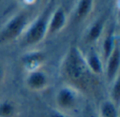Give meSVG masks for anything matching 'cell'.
<instances>
[{"instance_id": "11", "label": "cell", "mask_w": 120, "mask_h": 117, "mask_svg": "<svg viewBox=\"0 0 120 117\" xmlns=\"http://www.w3.org/2000/svg\"><path fill=\"white\" fill-rule=\"evenodd\" d=\"M95 8V0H78L74 10V19L76 22H82L91 17Z\"/></svg>"}, {"instance_id": "10", "label": "cell", "mask_w": 120, "mask_h": 117, "mask_svg": "<svg viewBox=\"0 0 120 117\" xmlns=\"http://www.w3.org/2000/svg\"><path fill=\"white\" fill-rule=\"evenodd\" d=\"M84 59L87 64V68L94 75L97 77L103 75L104 62L102 60L100 53H98L95 49H91L86 52V54H84Z\"/></svg>"}, {"instance_id": "3", "label": "cell", "mask_w": 120, "mask_h": 117, "mask_svg": "<svg viewBox=\"0 0 120 117\" xmlns=\"http://www.w3.org/2000/svg\"><path fill=\"white\" fill-rule=\"evenodd\" d=\"M80 96L81 93L78 92L76 89L72 88L68 84L62 86L61 88L57 90L56 94H55L54 102L56 111L62 114L72 113V112L76 111L77 108L79 107Z\"/></svg>"}, {"instance_id": "12", "label": "cell", "mask_w": 120, "mask_h": 117, "mask_svg": "<svg viewBox=\"0 0 120 117\" xmlns=\"http://www.w3.org/2000/svg\"><path fill=\"white\" fill-rule=\"evenodd\" d=\"M20 105L15 99L4 98L0 100V117H19Z\"/></svg>"}, {"instance_id": "13", "label": "cell", "mask_w": 120, "mask_h": 117, "mask_svg": "<svg viewBox=\"0 0 120 117\" xmlns=\"http://www.w3.org/2000/svg\"><path fill=\"white\" fill-rule=\"evenodd\" d=\"M101 40H102V46H101L102 52L100 55H101L102 60H103V62H104L117 44V42H116L117 40L115 39V37H114V30H113V27L108 30V31L105 30V33L102 36Z\"/></svg>"}, {"instance_id": "8", "label": "cell", "mask_w": 120, "mask_h": 117, "mask_svg": "<svg viewBox=\"0 0 120 117\" xmlns=\"http://www.w3.org/2000/svg\"><path fill=\"white\" fill-rule=\"evenodd\" d=\"M119 65H120V51L118 43L112 51L110 56L104 61L103 75L109 83H112L117 77H119Z\"/></svg>"}, {"instance_id": "6", "label": "cell", "mask_w": 120, "mask_h": 117, "mask_svg": "<svg viewBox=\"0 0 120 117\" xmlns=\"http://www.w3.org/2000/svg\"><path fill=\"white\" fill-rule=\"evenodd\" d=\"M68 23V16L63 6H57L52 13L50 18H48L46 27V37H51L60 33L66 27Z\"/></svg>"}, {"instance_id": "16", "label": "cell", "mask_w": 120, "mask_h": 117, "mask_svg": "<svg viewBox=\"0 0 120 117\" xmlns=\"http://www.w3.org/2000/svg\"><path fill=\"white\" fill-rule=\"evenodd\" d=\"M8 78V67L3 61L0 60V86L5 83Z\"/></svg>"}, {"instance_id": "9", "label": "cell", "mask_w": 120, "mask_h": 117, "mask_svg": "<svg viewBox=\"0 0 120 117\" xmlns=\"http://www.w3.org/2000/svg\"><path fill=\"white\" fill-rule=\"evenodd\" d=\"M105 33V20L104 18H98L87 26L84 34V41L89 44H94L101 40Z\"/></svg>"}, {"instance_id": "19", "label": "cell", "mask_w": 120, "mask_h": 117, "mask_svg": "<svg viewBox=\"0 0 120 117\" xmlns=\"http://www.w3.org/2000/svg\"><path fill=\"white\" fill-rule=\"evenodd\" d=\"M18 1H19V0H18ZM20 1H25V2H27V3H29L30 0H20Z\"/></svg>"}, {"instance_id": "7", "label": "cell", "mask_w": 120, "mask_h": 117, "mask_svg": "<svg viewBox=\"0 0 120 117\" xmlns=\"http://www.w3.org/2000/svg\"><path fill=\"white\" fill-rule=\"evenodd\" d=\"M46 62V55L42 51L39 50H32L25 53L21 58L22 68L26 73L40 70L43 68Z\"/></svg>"}, {"instance_id": "18", "label": "cell", "mask_w": 120, "mask_h": 117, "mask_svg": "<svg viewBox=\"0 0 120 117\" xmlns=\"http://www.w3.org/2000/svg\"><path fill=\"white\" fill-rule=\"evenodd\" d=\"M85 117H98V116H95V115H93V114H89V115H86Z\"/></svg>"}, {"instance_id": "2", "label": "cell", "mask_w": 120, "mask_h": 117, "mask_svg": "<svg viewBox=\"0 0 120 117\" xmlns=\"http://www.w3.org/2000/svg\"><path fill=\"white\" fill-rule=\"evenodd\" d=\"M31 21L30 14L26 12H19L11 17L0 29V45H5L20 39Z\"/></svg>"}, {"instance_id": "4", "label": "cell", "mask_w": 120, "mask_h": 117, "mask_svg": "<svg viewBox=\"0 0 120 117\" xmlns=\"http://www.w3.org/2000/svg\"><path fill=\"white\" fill-rule=\"evenodd\" d=\"M48 17L44 15L39 16L36 20L31 21L25 30L24 34L20 38V43L24 48H34L40 44L46 38Z\"/></svg>"}, {"instance_id": "1", "label": "cell", "mask_w": 120, "mask_h": 117, "mask_svg": "<svg viewBox=\"0 0 120 117\" xmlns=\"http://www.w3.org/2000/svg\"><path fill=\"white\" fill-rule=\"evenodd\" d=\"M60 76L65 84L76 89L81 94L92 95L97 92L99 87V77L90 71L84 54L77 45L70 46L62 58Z\"/></svg>"}, {"instance_id": "14", "label": "cell", "mask_w": 120, "mask_h": 117, "mask_svg": "<svg viewBox=\"0 0 120 117\" xmlns=\"http://www.w3.org/2000/svg\"><path fill=\"white\" fill-rule=\"evenodd\" d=\"M119 106L111 99L102 100L98 108V117H119Z\"/></svg>"}, {"instance_id": "15", "label": "cell", "mask_w": 120, "mask_h": 117, "mask_svg": "<svg viewBox=\"0 0 120 117\" xmlns=\"http://www.w3.org/2000/svg\"><path fill=\"white\" fill-rule=\"evenodd\" d=\"M110 99L119 106V99H120V83H119V77H117L114 81L111 83V93H110Z\"/></svg>"}, {"instance_id": "5", "label": "cell", "mask_w": 120, "mask_h": 117, "mask_svg": "<svg viewBox=\"0 0 120 117\" xmlns=\"http://www.w3.org/2000/svg\"><path fill=\"white\" fill-rule=\"evenodd\" d=\"M24 84L27 90L32 92L40 93L45 91L51 84V77L43 69L26 73Z\"/></svg>"}, {"instance_id": "17", "label": "cell", "mask_w": 120, "mask_h": 117, "mask_svg": "<svg viewBox=\"0 0 120 117\" xmlns=\"http://www.w3.org/2000/svg\"><path fill=\"white\" fill-rule=\"evenodd\" d=\"M48 117H68V116H66L65 114L60 113V112H58V111H54V112H52Z\"/></svg>"}]
</instances>
